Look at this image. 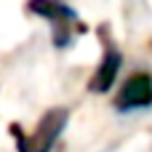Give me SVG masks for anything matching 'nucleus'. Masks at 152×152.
<instances>
[{
  "instance_id": "1",
  "label": "nucleus",
  "mask_w": 152,
  "mask_h": 152,
  "mask_svg": "<svg viewBox=\"0 0 152 152\" xmlns=\"http://www.w3.org/2000/svg\"><path fill=\"white\" fill-rule=\"evenodd\" d=\"M27 11L35 16H43L53 24V43L56 48H67L75 37V32H86V27L80 24L77 13L72 5H67L64 0H29Z\"/></svg>"
},
{
  "instance_id": "2",
  "label": "nucleus",
  "mask_w": 152,
  "mask_h": 152,
  "mask_svg": "<svg viewBox=\"0 0 152 152\" xmlns=\"http://www.w3.org/2000/svg\"><path fill=\"white\" fill-rule=\"evenodd\" d=\"M67 118H69V112L61 110V107H59V110H48V112L40 118L37 128H35L29 136H24L19 126H11V134L16 136L19 152H51L53 144H56V139L61 136L64 126H67Z\"/></svg>"
},
{
  "instance_id": "3",
  "label": "nucleus",
  "mask_w": 152,
  "mask_h": 152,
  "mask_svg": "<svg viewBox=\"0 0 152 152\" xmlns=\"http://www.w3.org/2000/svg\"><path fill=\"white\" fill-rule=\"evenodd\" d=\"M147 107H152V75L136 72L118 91L115 110L118 112H136V110H147Z\"/></svg>"
},
{
  "instance_id": "4",
  "label": "nucleus",
  "mask_w": 152,
  "mask_h": 152,
  "mask_svg": "<svg viewBox=\"0 0 152 152\" xmlns=\"http://www.w3.org/2000/svg\"><path fill=\"white\" fill-rule=\"evenodd\" d=\"M99 35H102V43H104V59H102L99 69L94 72V77H91L88 88H91V91H96V94H107V91L112 88V83H115L118 72H120L123 56H120L118 45L110 40V35H107V27H102V29H99Z\"/></svg>"
}]
</instances>
